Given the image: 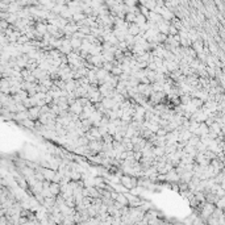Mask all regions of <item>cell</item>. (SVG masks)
<instances>
[{
  "instance_id": "cell-10",
  "label": "cell",
  "mask_w": 225,
  "mask_h": 225,
  "mask_svg": "<svg viewBox=\"0 0 225 225\" xmlns=\"http://www.w3.org/2000/svg\"><path fill=\"white\" fill-rule=\"evenodd\" d=\"M69 42H70V45H71L73 50H75V49H80L82 40H80V38H78V37L71 36V37H70V40H69Z\"/></svg>"
},
{
  "instance_id": "cell-17",
  "label": "cell",
  "mask_w": 225,
  "mask_h": 225,
  "mask_svg": "<svg viewBox=\"0 0 225 225\" xmlns=\"http://www.w3.org/2000/svg\"><path fill=\"white\" fill-rule=\"evenodd\" d=\"M65 204L67 207H71V208H75V204H77V202H75V198L74 195H70V196L65 198Z\"/></svg>"
},
{
  "instance_id": "cell-1",
  "label": "cell",
  "mask_w": 225,
  "mask_h": 225,
  "mask_svg": "<svg viewBox=\"0 0 225 225\" xmlns=\"http://www.w3.org/2000/svg\"><path fill=\"white\" fill-rule=\"evenodd\" d=\"M137 179L136 177H132L129 174H123L120 177V184L123 187H125L127 190H132V188H136L137 187Z\"/></svg>"
},
{
  "instance_id": "cell-14",
  "label": "cell",
  "mask_w": 225,
  "mask_h": 225,
  "mask_svg": "<svg viewBox=\"0 0 225 225\" xmlns=\"http://www.w3.org/2000/svg\"><path fill=\"white\" fill-rule=\"evenodd\" d=\"M77 88V84H75V79H70V80L66 82V87L65 90L67 91V92H73V91Z\"/></svg>"
},
{
  "instance_id": "cell-20",
  "label": "cell",
  "mask_w": 225,
  "mask_h": 225,
  "mask_svg": "<svg viewBox=\"0 0 225 225\" xmlns=\"http://www.w3.org/2000/svg\"><path fill=\"white\" fill-rule=\"evenodd\" d=\"M178 33H179V30L174 27V25H169V33H167L169 36H175V34H178Z\"/></svg>"
},
{
  "instance_id": "cell-7",
  "label": "cell",
  "mask_w": 225,
  "mask_h": 225,
  "mask_svg": "<svg viewBox=\"0 0 225 225\" xmlns=\"http://www.w3.org/2000/svg\"><path fill=\"white\" fill-rule=\"evenodd\" d=\"M90 63L91 65H94L95 67H102V65H103V58H102V54H96V55H91V58H90Z\"/></svg>"
},
{
  "instance_id": "cell-18",
  "label": "cell",
  "mask_w": 225,
  "mask_h": 225,
  "mask_svg": "<svg viewBox=\"0 0 225 225\" xmlns=\"http://www.w3.org/2000/svg\"><path fill=\"white\" fill-rule=\"evenodd\" d=\"M215 207L220 208V209H224V207H225V198L224 196L219 198L217 200H216V203H215Z\"/></svg>"
},
{
  "instance_id": "cell-8",
  "label": "cell",
  "mask_w": 225,
  "mask_h": 225,
  "mask_svg": "<svg viewBox=\"0 0 225 225\" xmlns=\"http://www.w3.org/2000/svg\"><path fill=\"white\" fill-rule=\"evenodd\" d=\"M128 33L130 36H138L140 34V27L137 25L136 23H130V24H128Z\"/></svg>"
},
{
  "instance_id": "cell-2",
  "label": "cell",
  "mask_w": 225,
  "mask_h": 225,
  "mask_svg": "<svg viewBox=\"0 0 225 225\" xmlns=\"http://www.w3.org/2000/svg\"><path fill=\"white\" fill-rule=\"evenodd\" d=\"M87 98H88V100L92 104H95V103H98V102H100V100H102V94L99 92V90L96 88V90H91V91H88V92H87V95H86Z\"/></svg>"
},
{
  "instance_id": "cell-11",
  "label": "cell",
  "mask_w": 225,
  "mask_h": 225,
  "mask_svg": "<svg viewBox=\"0 0 225 225\" xmlns=\"http://www.w3.org/2000/svg\"><path fill=\"white\" fill-rule=\"evenodd\" d=\"M100 102H102V104L104 105V108H105V109H112V108H113V105L116 104L112 98H102V100H100Z\"/></svg>"
},
{
  "instance_id": "cell-3",
  "label": "cell",
  "mask_w": 225,
  "mask_h": 225,
  "mask_svg": "<svg viewBox=\"0 0 225 225\" xmlns=\"http://www.w3.org/2000/svg\"><path fill=\"white\" fill-rule=\"evenodd\" d=\"M82 111H83V105L78 102V99L75 100L73 104H70V105H69V112H70V113H73V115H78L79 116L82 113Z\"/></svg>"
},
{
  "instance_id": "cell-19",
  "label": "cell",
  "mask_w": 225,
  "mask_h": 225,
  "mask_svg": "<svg viewBox=\"0 0 225 225\" xmlns=\"http://www.w3.org/2000/svg\"><path fill=\"white\" fill-rule=\"evenodd\" d=\"M17 182H19V186L21 187V188H28V182H27V179H24V178H17Z\"/></svg>"
},
{
  "instance_id": "cell-16",
  "label": "cell",
  "mask_w": 225,
  "mask_h": 225,
  "mask_svg": "<svg viewBox=\"0 0 225 225\" xmlns=\"http://www.w3.org/2000/svg\"><path fill=\"white\" fill-rule=\"evenodd\" d=\"M192 105L196 108V109H199V108H202L203 107V104H204V102L202 99H199V98H191V102H190Z\"/></svg>"
},
{
  "instance_id": "cell-12",
  "label": "cell",
  "mask_w": 225,
  "mask_h": 225,
  "mask_svg": "<svg viewBox=\"0 0 225 225\" xmlns=\"http://www.w3.org/2000/svg\"><path fill=\"white\" fill-rule=\"evenodd\" d=\"M115 202H117L119 204H121V205H128V199L125 196V194H121V192H117Z\"/></svg>"
},
{
  "instance_id": "cell-6",
  "label": "cell",
  "mask_w": 225,
  "mask_h": 225,
  "mask_svg": "<svg viewBox=\"0 0 225 225\" xmlns=\"http://www.w3.org/2000/svg\"><path fill=\"white\" fill-rule=\"evenodd\" d=\"M28 115H29V119L33 120V121L38 120V116H40V107L33 105V107H30V108H28Z\"/></svg>"
},
{
  "instance_id": "cell-13",
  "label": "cell",
  "mask_w": 225,
  "mask_h": 225,
  "mask_svg": "<svg viewBox=\"0 0 225 225\" xmlns=\"http://www.w3.org/2000/svg\"><path fill=\"white\" fill-rule=\"evenodd\" d=\"M112 75H116V77H119L120 74L123 73V66H121V63H117V65H113V67L111 69V71H109Z\"/></svg>"
},
{
  "instance_id": "cell-4",
  "label": "cell",
  "mask_w": 225,
  "mask_h": 225,
  "mask_svg": "<svg viewBox=\"0 0 225 225\" xmlns=\"http://www.w3.org/2000/svg\"><path fill=\"white\" fill-rule=\"evenodd\" d=\"M102 146H103V140H91L88 142L90 150H92L95 153H99L102 150Z\"/></svg>"
},
{
  "instance_id": "cell-5",
  "label": "cell",
  "mask_w": 225,
  "mask_h": 225,
  "mask_svg": "<svg viewBox=\"0 0 225 225\" xmlns=\"http://www.w3.org/2000/svg\"><path fill=\"white\" fill-rule=\"evenodd\" d=\"M209 159L204 155L203 153H198L196 155H195V163L196 165H200V166H207V165H209Z\"/></svg>"
},
{
  "instance_id": "cell-15",
  "label": "cell",
  "mask_w": 225,
  "mask_h": 225,
  "mask_svg": "<svg viewBox=\"0 0 225 225\" xmlns=\"http://www.w3.org/2000/svg\"><path fill=\"white\" fill-rule=\"evenodd\" d=\"M153 154L154 157H161L165 154V146H153Z\"/></svg>"
},
{
  "instance_id": "cell-9",
  "label": "cell",
  "mask_w": 225,
  "mask_h": 225,
  "mask_svg": "<svg viewBox=\"0 0 225 225\" xmlns=\"http://www.w3.org/2000/svg\"><path fill=\"white\" fill-rule=\"evenodd\" d=\"M49 190H50V192H52L53 196H57V195H59V192H61V186H59V183L50 182Z\"/></svg>"
}]
</instances>
